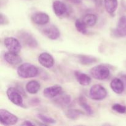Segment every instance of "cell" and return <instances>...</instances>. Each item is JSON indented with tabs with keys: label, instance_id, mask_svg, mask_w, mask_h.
<instances>
[{
	"label": "cell",
	"instance_id": "1",
	"mask_svg": "<svg viewBox=\"0 0 126 126\" xmlns=\"http://www.w3.org/2000/svg\"><path fill=\"white\" fill-rule=\"evenodd\" d=\"M18 76L21 78H31L36 77L39 73L38 68L29 63H24L20 65L17 70Z\"/></svg>",
	"mask_w": 126,
	"mask_h": 126
},
{
	"label": "cell",
	"instance_id": "2",
	"mask_svg": "<svg viewBox=\"0 0 126 126\" xmlns=\"http://www.w3.org/2000/svg\"><path fill=\"white\" fill-rule=\"evenodd\" d=\"M91 76L97 80H105L109 77L110 71L109 68L103 65H98L92 68L90 71Z\"/></svg>",
	"mask_w": 126,
	"mask_h": 126
},
{
	"label": "cell",
	"instance_id": "3",
	"mask_svg": "<svg viewBox=\"0 0 126 126\" xmlns=\"http://www.w3.org/2000/svg\"><path fill=\"white\" fill-rule=\"evenodd\" d=\"M107 95V90L100 84L94 85L90 89L89 97L94 100H102L105 98Z\"/></svg>",
	"mask_w": 126,
	"mask_h": 126
},
{
	"label": "cell",
	"instance_id": "4",
	"mask_svg": "<svg viewBox=\"0 0 126 126\" xmlns=\"http://www.w3.org/2000/svg\"><path fill=\"white\" fill-rule=\"evenodd\" d=\"M1 123L4 126L14 125L18 121V118L9 111L4 109L0 110Z\"/></svg>",
	"mask_w": 126,
	"mask_h": 126
},
{
	"label": "cell",
	"instance_id": "5",
	"mask_svg": "<svg viewBox=\"0 0 126 126\" xmlns=\"http://www.w3.org/2000/svg\"><path fill=\"white\" fill-rule=\"evenodd\" d=\"M18 38L24 45L28 47L36 48L38 46V42L35 38L28 32L20 31L18 33Z\"/></svg>",
	"mask_w": 126,
	"mask_h": 126
},
{
	"label": "cell",
	"instance_id": "6",
	"mask_svg": "<svg viewBox=\"0 0 126 126\" xmlns=\"http://www.w3.org/2000/svg\"><path fill=\"white\" fill-rule=\"evenodd\" d=\"M6 94L9 100L12 103L18 107H23V98L18 90L14 87H9L7 89Z\"/></svg>",
	"mask_w": 126,
	"mask_h": 126
},
{
	"label": "cell",
	"instance_id": "7",
	"mask_svg": "<svg viewBox=\"0 0 126 126\" xmlns=\"http://www.w3.org/2000/svg\"><path fill=\"white\" fill-rule=\"evenodd\" d=\"M4 44L7 50L18 54L21 50L22 46L19 41L14 37H7L4 40Z\"/></svg>",
	"mask_w": 126,
	"mask_h": 126
},
{
	"label": "cell",
	"instance_id": "8",
	"mask_svg": "<svg viewBox=\"0 0 126 126\" xmlns=\"http://www.w3.org/2000/svg\"><path fill=\"white\" fill-rule=\"evenodd\" d=\"M42 33L45 36L52 40L57 39L60 36V30L54 25H50L44 27L42 29Z\"/></svg>",
	"mask_w": 126,
	"mask_h": 126
},
{
	"label": "cell",
	"instance_id": "9",
	"mask_svg": "<svg viewBox=\"0 0 126 126\" xmlns=\"http://www.w3.org/2000/svg\"><path fill=\"white\" fill-rule=\"evenodd\" d=\"M114 34L117 37L126 36V16H123L119 18L116 28L114 30Z\"/></svg>",
	"mask_w": 126,
	"mask_h": 126
},
{
	"label": "cell",
	"instance_id": "10",
	"mask_svg": "<svg viewBox=\"0 0 126 126\" xmlns=\"http://www.w3.org/2000/svg\"><path fill=\"white\" fill-rule=\"evenodd\" d=\"M38 62L44 67L50 68L54 65V59L50 54L43 52L38 57Z\"/></svg>",
	"mask_w": 126,
	"mask_h": 126
},
{
	"label": "cell",
	"instance_id": "11",
	"mask_svg": "<svg viewBox=\"0 0 126 126\" xmlns=\"http://www.w3.org/2000/svg\"><path fill=\"white\" fill-rule=\"evenodd\" d=\"M32 20L35 24L44 25L49 23L50 17L45 12H36L32 15Z\"/></svg>",
	"mask_w": 126,
	"mask_h": 126
},
{
	"label": "cell",
	"instance_id": "12",
	"mask_svg": "<svg viewBox=\"0 0 126 126\" xmlns=\"http://www.w3.org/2000/svg\"><path fill=\"white\" fill-rule=\"evenodd\" d=\"M62 91V88L59 85H54L46 87L43 91V95L47 98H53L59 95Z\"/></svg>",
	"mask_w": 126,
	"mask_h": 126
},
{
	"label": "cell",
	"instance_id": "13",
	"mask_svg": "<svg viewBox=\"0 0 126 126\" xmlns=\"http://www.w3.org/2000/svg\"><path fill=\"white\" fill-rule=\"evenodd\" d=\"M52 8L55 14L58 17H61L67 12L68 9L66 4L62 1L55 0L52 3Z\"/></svg>",
	"mask_w": 126,
	"mask_h": 126
},
{
	"label": "cell",
	"instance_id": "14",
	"mask_svg": "<svg viewBox=\"0 0 126 126\" xmlns=\"http://www.w3.org/2000/svg\"><path fill=\"white\" fill-rule=\"evenodd\" d=\"M4 59L6 62L12 65H16L22 62L20 57L17 54V53L9 52L5 53L4 55Z\"/></svg>",
	"mask_w": 126,
	"mask_h": 126
},
{
	"label": "cell",
	"instance_id": "15",
	"mask_svg": "<svg viewBox=\"0 0 126 126\" xmlns=\"http://www.w3.org/2000/svg\"><path fill=\"white\" fill-rule=\"evenodd\" d=\"M110 87L113 92L118 94H121L124 91V81L119 78L113 79L111 82Z\"/></svg>",
	"mask_w": 126,
	"mask_h": 126
},
{
	"label": "cell",
	"instance_id": "16",
	"mask_svg": "<svg viewBox=\"0 0 126 126\" xmlns=\"http://www.w3.org/2000/svg\"><path fill=\"white\" fill-rule=\"evenodd\" d=\"M75 76L78 82L83 86H88L91 82V77L86 74L81 73L80 71H76L75 72Z\"/></svg>",
	"mask_w": 126,
	"mask_h": 126
},
{
	"label": "cell",
	"instance_id": "17",
	"mask_svg": "<svg viewBox=\"0 0 126 126\" xmlns=\"http://www.w3.org/2000/svg\"><path fill=\"white\" fill-rule=\"evenodd\" d=\"M118 5V0H104L105 8L110 14H113L116 12Z\"/></svg>",
	"mask_w": 126,
	"mask_h": 126
},
{
	"label": "cell",
	"instance_id": "18",
	"mask_svg": "<svg viewBox=\"0 0 126 126\" xmlns=\"http://www.w3.org/2000/svg\"><path fill=\"white\" fill-rule=\"evenodd\" d=\"M41 85L38 81L32 80L29 81L26 85V90L31 94H35L40 89Z\"/></svg>",
	"mask_w": 126,
	"mask_h": 126
},
{
	"label": "cell",
	"instance_id": "19",
	"mask_svg": "<svg viewBox=\"0 0 126 126\" xmlns=\"http://www.w3.org/2000/svg\"><path fill=\"white\" fill-rule=\"evenodd\" d=\"M71 97L70 95L65 94H59V97L55 100V103L59 105L62 106V107H65L69 105L71 102Z\"/></svg>",
	"mask_w": 126,
	"mask_h": 126
},
{
	"label": "cell",
	"instance_id": "20",
	"mask_svg": "<svg viewBox=\"0 0 126 126\" xmlns=\"http://www.w3.org/2000/svg\"><path fill=\"white\" fill-rule=\"evenodd\" d=\"M78 102L79 105L87 113V114H89V115H92L93 114V110L92 109L91 106L87 103V100H86L84 96H80L78 100Z\"/></svg>",
	"mask_w": 126,
	"mask_h": 126
},
{
	"label": "cell",
	"instance_id": "21",
	"mask_svg": "<svg viewBox=\"0 0 126 126\" xmlns=\"http://www.w3.org/2000/svg\"><path fill=\"white\" fill-rule=\"evenodd\" d=\"M78 59L79 62L83 65H91L98 61V59L96 57L86 55H78Z\"/></svg>",
	"mask_w": 126,
	"mask_h": 126
},
{
	"label": "cell",
	"instance_id": "22",
	"mask_svg": "<svg viewBox=\"0 0 126 126\" xmlns=\"http://www.w3.org/2000/svg\"><path fill=\"white\" fill-rule=\"evenodd\" d=\"M82 20L88 27H93L97 23V17L93 14H87L84 17Z\"/></svg>",
	"mask_w": 126,
	"mask_h": 126
},
{
	"label": "cell",
	"instance_id": "23",
	"mask_svg": "<svg viewBox=\"0 0 126 126\" xmlns=\"http://www.w3.org/2000/svg\"><path fill=\"white\" fill-rule=\"evenodd\" d=\"M84 114V113L83 112L76 109H70L65 113V114H66V117L68 118L73 119V120L77 119L78 118H79L80 116L83 115Z\"/></svg>",
	"mask_w": 126,
	"mask_h": 126
},
{
	"label": "cell",
	"instance_id": "24",
	"mask_svg": "<svg viewBox=\"0 0 126 126\" xmlns=\"http://www.w3.org/2000/svg\"><path fill=\"white\" fill-rule=\"evenodd\" d=\"M75 27H76V30L79 33H82L83 34H87V25L83 22V20H81L79 19L76 20V22H75Z\"/></svg>",
	"mask_w": 126,
	"mask_h": 126
},
{
	"label": "cell",
	"instance_id": "25",
	"mask_svg": "<svg viewBox=\"0 0 126 126\" xmlns=\"http://www.w3.org/2000/svg\"><path fill=\"white\" fill-rule=\"evenodd\" d=\"M37 117H38L41 121L44 122V123H46V124H55V123H56V121H55V119L50 118V117L44 115V114H38V115H37Z\"/></svg>",
	"mask_w": 126,
	"mask_h": 126
},
{
	"label": "cell",
	"instance_id": "26",
	"mask_svg": "<svg viewBox=\"0 0 126 126\" xmlns=\"http://www.w3.org/2000/svg\"><path fill=\"white\" fill-rule=\"evenodd\" d=\"M112 109L116 112L120 114H124L126 112V107L124 105H122L121 104L116 103L112 106Z\"/></svg>",
	"mask_w": 126,
	"mask_h": 126
},
{
	"label": "cell",
	"instance_id": "27",
	"mask_svg": "<svg viewBox=\"0 0 126 126\" xmlns=\"http://www.w3.org/2000/svg\"><path fill=\"white\" fill-rule=\"evenodd\" d=\"M8 22V20L7 18L5 17V16H4L2 13L1 14V25H4L6 23Z\"/></svg>",
	"mask_w": 126,
	"mask_h": 126
},
{
	"label": "cell",
	"instance_id": "28",
	"mask_svg": "<svg viewBox=\"0 0 126 126\" xmlns=\"http://www.w3.org/2000/svg\"><path fill=\"white\" fill-rule=\"evenodd\" d=\"M31 103L33 105H37L39 104L40 103V100L38 98H33V99L31 100Z\"/></svg>",
	"mask_w": 126,
	"mask_h": 126
},
{
	"label": "cell",
	"instance_id": "29",
	"mask_svg": "<svg viewBox=\"0 0 126 126\" xmlns=\"http://www.w3.org/2000/svg\"><path fill=\"white\" fill-rule=\"evenodd\" d=\"M22 126H34V124L30 121H24L22 124Z\"/></svg>",
	"mask_w": 126,
	"mask_h": 126
},
{
	"label": "cell",
	"instance_id": "30",
	"mask_svg": "<svg viewBox=\"0 0 126 126\" xmlns=\"http://www.w3.org/2000/svg\"><path fill=\"white\" fill-rule=\"evenodd\" d=\"M69 2H71V3L75 4H79L81 3V0H67Z\"/></svg>",
	"mask_w": 126,
	"mask_h": 126
},
{
	"label": "cell",
	"instance_id": "31",
	"mask_svg": "<svg viewBox=\"0 0 126 126\" xmlns=\"http://www.w3.org/2000/svg\"><path fill=\"white\" fill-rule=\"evenodd\" d=\"M121 6L126 11V1L125 0H121Z\"/></svg>",
	"mask_w": 126,
	"mask_h": 126
},
{
	"label": "cell",
	"instance_id": "32",
	"mask_svg": "<svg viewBox=\"0 0 126 126\" xmlns=\"http://www.w3.org/2000/svg\"><path fill=\"white\" fill-rule=\"evenodd\" d=\"M123 78L124 79V81H125V82H126V76H123Z\"/></svg>",
	"mask_w": 126,
	"mask_h": 126
}]
</instances>
